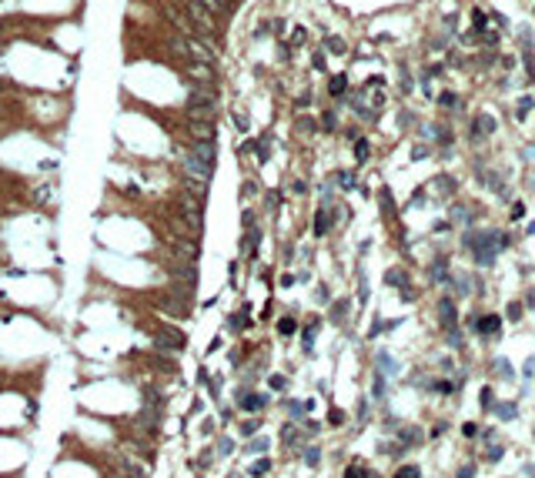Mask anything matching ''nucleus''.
Instances as JSON below:
<instances>
[{
    "instance_id": "nucleus-16",
    "label": "nucleus",
    "mask_w": 535,
    "mask_h": 478,
    "mask_svg": "<svg viewBox=\"0 0 535 478\" xmlns=\"http://www.w3.org/2000/svg\"><path fill=\"white\" fill-rule=\"evenodd\" d=\"M395 478H422V471H418V465H402L395 471Z\"/></svg>"
},
{
    "instance_id": "nucleus-22",
    "label": "nucleus",
    "mask_w": 535,
    "mask_h": 478,
    "mask_svg": "<svg viewBox=\"0 0 535 478\" xmlns=\"http://www.w3.org/2000/svg\"><path fill=\"white\" fill-rule=\"evenodd\" d=\"M345 478H368V468H365V465H351V468L345 471Z\"/></svg>"
},
{
    "instance_id": "nucleus-39",
    "label": "nucleus",
    "mask_w": 535,
    "mask_h": 478,
    "mask_svg": "<svg viewBox=\"0 0 535 478\" xmlns=\"http://www.w3.org/2000/svg\"><path fill=\"white\" fill-rule=\"evenodd\" d=\"M472 475H475V468H472V465H465V468H461L455 478H472Z\"/></svg>"
},
{
    "instance_id": "nucleus-31",
    "label": "nucleus",
    "mask_w": 535,
    "mask_h": 478,
    "mask_svg": "<svg viewBox=\"0 0 535 478\" xmlns=\"http://www.w3.org/2000/svg\"><path fill=\"white\" fill-rule=\"evenodd\" d=\"M258 428H261L258 422H244V425H241V435H248V438H251V435H254Z\"/></svg>"
},
{
    "instance_id": "nucleus-3",
    "label": "nucleus",
    "mask_w": 535,
    "mask_h": 478,
    "mask_svg": "<svg viewBox=\"0 0 535 478\" xmlns=\"http://www.w3.org/2000/svg\"><path fill=\"white\" fill-rule=\"evenodd\" d=\"M151 341H154L157 348H161V351H181V348L187 345V338L181 335V331L177 328H171V325H161V328H154V335H151Z\"/></svg>"
},
{
    "instance_id": "nucleus-27",
    "label": "nucleus",
    "mask_w": 535,
    "mask_h": 478,
    "mask_svg": "<svg viewBox=\"0 0 535 478\" xmlns=\"http://www.w3.org/2000/svg\"><path fill=\"white\" fill-rule=\"evenodd\" d=\"M241 224H244V231H248V227H254V211H251V207H244V217H241Z\"/></svg>"
},
{
    "instance_id": "nucleus-2",
    "label": "nucleus",
    "mask_w": 535,
    "mask_h": 478,
    "mask_svg": "<svg viewBox=\"0 0 535 478\" xmlns=\"http://www.w3.org/2000/svg\"><path fill=\"white\" fill-rule=\"evenodd\" d=\"M194 304V288H184V284H174L157 294V308H164L167 314H177V318H187Z\"/></svg>"
},
{
    "instance_id": "nucleus-14",
    "label": "nucleus",
    "mask_w": 535,
    "mask_h": 478,
    "mask_svg": "<svg viewBox=\"0 0 535 478\" xmlns=\"http://www.w3.org/2000/svg\"><path fill=\"white\" fill-rule=\"evenodd\" d=\"M278 204H281V191H268V194H264V207L271 211V214H275Z\"/></svg>"
},
{
    "instance_id": "nucleus-23",
    "label": "nucleus",
    "mask_w": 535,
    "mask_h": 478,
    "mask_svg": "<svg viewBox=\"0 0 535 478\" xmlns=\"http://www.w3.org/2000/svg\"><path fill=\"white\" fill-rule=\"evenodd\" d=\"M368 150H371V147H368V141H355V157H358V161L368 157Z\"/></svg>"
},
{
    "instance_id": "nucleus-40",
    "label": "nucleus",
    "mask_w": 535,
    "mask_h": 478,
    "mask_svg": "<svg viewBox=\"0 0 535 478\" xmlns=\"http://www.w3.org/2000/svg\"><path fill=\"white\" fill-rule=\"evenodd\" d=\"M532 438H535V428H532Z\"/></svg>"
},
{
    "instance_id": "nucleus-4",
    "label": "nucleus",
    "mask_w": 535,
    "mask_h": 478,
    "mask_svg": "<svg viewBox=\"0 0 535 478\" xmlns=\"http://www.w3.org/2000/svg\"><path fill=\"white\" fill-rule=\"evenodd\" d=\"M268 402H271V398H268L264 391H244L241 394V408H244V412H261Z\"/></svg>"
},
{
    "instance_id": "nucleus-19",
    "label": "nucleus",
    "mask_w": 535,
    "mask_h": 478,
    "mask_svg": "<svg viewBox=\"0 0 535 478\" xmlns=\"http://www.w3.org/2000/svg\"><path fill=\"white\" fill-rule=\"evenodd\" d=\"M241 194H244V201H251L254 194H261V188H258V184H254L251 178H248V181H244V188H241Z\"/></svg>"
},
{
    "instance_id": "nucleus-28",
    "label": "nucleus",
    "mask_w": 535,
    "mask_h": 478,
    "mask_svg": "<svg viewBox=\"0 0 535 478\" xmlns=\"http://www.w3.org/2000/svg\"><path fill=\"white\" fill-rule=\"evenodd\" d=\"M498 415H502V418H515L518 408H515V405H502V408H498Z\"/></svg>"
},
{
    "instance_id": "nucleus-36",
    "label": "nucleus",
    "mask_w": 535,
    "mask_h": 478,
    "mask_svg": "<svg viewBox=\"0 0 535 478\" xmlns=\"http://www.w3.org/2000/svg\"><path fill=\"white\" fill-rule=\"evenodd\" d=\"M479 402H482V408H492V391H489V388L479 394Z\"/></svg>"
},
{
    "instance_id": "nucleus-7",
    "label": "nucleus",
    "mask_w": 535,
    "mask_h": 478,
    "mask_svg": "<svg viewBox=\"0 0 535 478\" xmlns=\"http://www.w3.org/2000/svg\"><path fill=\"white\" fill-rule=\"evenodd\" d=\"M328 227H331V217H328L324 207H318V214H314V234H318V237L328 234Z\"/></svg>"
},
{
    "instance_id": "nucleus-38",
    "label": "nucleus",
    "mask_w": 535,
    "mask_h": 478,
    "mask_svg": "<svg viewBox=\"0 0 535 478\" xmlns=\"http://www.w3.org/2000/svg\"><path fill=\"white\" fill-rule=\"evenodd\" d=\"M218 451H221V455H228V451H231V441L221 438V441H218Z\"/></svg>"
},
{
    "instance_id": "nucleus-37",
    "label": "nucleus",
    "mask_w": 535,
    "mask_h": 478,
    "mask_svg": "<svg viewBox=\"0 0 535 478\" xmlns=\"http://www.w3.org/2000/svg\"><path fill=\"white\" fill-rule=\"evenodd\" d=\"M328 422H331V425H342V422H345V415H342V412H338V408H335V412H331V415H328Z\"/></svg>"
},
{
    "instance_id": "nucleus-15",
    "label": "nucleus",
    "mask_w": 535,
    "mask_h": 478,
    "mask_svg": "<svg viewBox=\"0 0 535 478\" xmlns=\"http://www.w3.org/2000/svg\"><path fill=\"white\" fill-rule=\"evenodd\" d=\"M298 131L301 134H318V121H314V117H301V121H298Z\"/></svg>"
},
{
    "instance_id": "nucleus-17",
    "label": "nucleus",
    "mask_w": 535,
    "mask_h": 478,
    "mask_svg": "<svg viewBox=\"0 0 535 478\" xmlns=\"http://www.w3.org/2000/svg\"><path fill=\"white\" fill-rule=\"evenodd\" d=\"M321 127H324V131H335V127H338V114H335V111H324V114H321Z\"/></svg>"
},
{
    "instance_id": "nucleus-25",
    "label": "nucleus",
    "mask_w": 535,
    "mask_h": 478,
    "mask_svg": "<svg viewBox=\"0 0 535 478\" xmlns=\"http://www.w3.org/2000/svg\"><path fill=\"white\" fill-rule=\"evenodd\" d=\"M311 67L314 70H324V50H314L311 54Z\"/></svg>"
},
{
    "instance_id": "nucleus-21",
    "label": "nucleus",
    "mask_w": 535,
    "mask_h": 478,
    "mask_svg": "<svg viewBox=\"0 0 535 478\" xmlns=\"http://www.w3.org/2000/svg\"><path fill=\"white\" fill-rule=\"evenodd\" d=\"M268 468H271V461L261 458V461H254V465H251V475H254V478H258V475H268Z\"/></svg>"
},
{
    "instance_id": "nucleus-5",
    "label": "nucleus",
    "mask_w": 535,
    "mask_h": 478,
    "mask_svg": "<svg viewBox=\"0 0 535 478\" xmlns=\"http://www.w3.org/2000/svg\"><path fill=\"white\" fill-rule=\"evenodd\" d=\"M231 127H234V134H248L251 131V117L241 107H231Z\"/></svg>"
},
{
    "instance_id": "nucleus-18",
    "label": "nucleus",
    "mask_w": 535,
    "mask_h": 478,
    "mask_svg": "<svg viewBox=\"0 0 535 478\" xmlns=\"http://www.w3.org/2000/svg\"><path fill=\"white\" fill-rule=\"evenodd\" d=\"M324 47L331 50V54H345V40L342 37H324Z\"/></svg>"
},
{
    "instance_id": "nucleus-29",
    "label": "nucleus",
    "mask_w": 535,
    "mask_h": 478,
    "mask_svg": "<svg viewBox=\"0 0 535 478\" xmlns=\"http://www.w3.org/2000/svg\"><path fill=\"white\" fill-rule=\"evenodd\" d=\"M345 311H348V304H345V301H338V304L331 308V318H335V325H338V318H342Z\"/></svg>"
},
{
    "instance_id": "nucleus-12",
    "label": "nucleus",
    "mask_w": 535,
    "mask_h": 478,
    "mask_svg": "<svg viewBox=\"0 0 535 478\" xmlns=\"http://www.w3.org/2000/svg\"><path fill=\"white\" fill-rule=\"evenodd\" d=\"M438 311H442V321H445V325H452V321H455V304H452L448 298L438 304Z\"/></svg>"
},
{
    "instance_id": "nucleus-11",
    "label": "nucleus",
    "mask_w": 535,
    "mask_h": 478,
    "mask_svg": "<svg viewBox=\"0 0 535 478\" xmlns=\"http://www.w3.org/2000/svg\"><path fill=\"white\" fill-rule=\"evenodd\" d=\"M398 441H402V445H418L422 435H418L415 428H402V431H398Z\"/></svg>"
},
{
    "instance_id": "nucleus-20",
    "label": "nucleus",
    "mask_w": 535,
    "mask_h": 478,
    "mask_svg": "<svg viewBox=\"0 0 535 478\" xmlns=\"http://www.w3.org/2000/svg\"><path fill=\"white\" fill-rule=\"evenodd\" d=\"M378 368H385V371H391V375L398 371V365H395V361H391V358L385 355V351H378Z\"/></svg>"
},
{
    "instance_id": "nucleus-9",
    "label": "nucleus",
    "mask_w": 535,
    "mask_h": 478,
    "mask_svg": "<svg viewBox=\"0 0 535 478\" xmlns=\"http://www.w3.org/2000/svg\"><path fill=\"white\" fill-rule=\"evenodd\" d=\"M475 328H479V335H495V331H498V318H495V314H485Z\"/></svg>"
},
{
    "instance_id": "nucleus-33",
    "label": "nucleus",
    "mask_w": 535,
    "mask_h": 478,
    "mask_svg": "<svg viewBox=\"0 0 535 478\" xmlns=\"http://www.w3.org/2000/svg\"><path fill=\"white\" fill-rule=\"evenodd\" d=\"M338 181H342V184H345V191H348V188H355V178H351L348 171H342V174H338Z\"/></svg>"
},
{
    "instance_id": "nucleus-35",
    "label": "nucleus",
    "mask_w": 535,
    "mask_h": 478,
    "mask_svg": "<svg viewBox=\"0 0 535 478\" xmlns=\"http://www.w3.org/2000/svg\"><path fill=\"white\" fill-rule=\"evenodd\" d=\"M485 458H489V461H498V458H502V448H498V445H492V448L485 451Z\"/></svg>"
},
{
    "instance_id": "nucleus-26",
    "label": "nucleus",
    "mask_w": 535,
    "mask_h": 478,
    "mask_svg": "<svg viewBox=\"0 0 535 478\" xmlns=\"http://www.w3.org/2000/svg\"><path fill=\"white\" fill-rule=\"evenodd\" d=\"M495 371L498 378H512V365H505V361H495Z\"/></svg>"
},
{
    "instance_id": "nucleus-8",
    "label": "nucleus",
    "mask_w": 535,
    "mask_h": 478,
    "mask_svg": "<svg viewBox=\"0 0 535 478\" xmlns=\"http://www.w3.org/2000/svg\"><path fill=\"white\" fill-rule=\"evenodd\" d=\"M295 331H298V321L291 318V314H285V318L278 321V335H281V338H291Z\"/></svg>"
},
{
    "instance_id": "nucleus-13",
    "label": "nucleus",
    "mask_w": 535,
    "mask_h": 478,
    "mask_svg": "<svg viewBox=\"0 0 535 478\" xmlns=\"http://www.w3.org/2000/svg\"><path fill=\"white\" fill-rule=\"evenodd\" d=\"M298 438H301V435H298L295 425H285V428H281V441H285V445H298Z\"/></svg>"
},
{
    "instance_id": "nucleus-32",
    "label": "nucleus",
    "mask_w": 535,
    "mask_h": 478,
    "mask_svg": "<svg viewBox=\"0 0 535 478\" xmlns=\"http://www.w3.org/2000/svg\"><path fill=\"white\" fill-rule=\"evenodd\" d=\"M301 412H305V405H301V402H288V415H295V418H298Z\"/></svg>"
},
{
    "instance_id": "nucleus-1",
    "label": "nucleus",
    "mask_w": 535,
    "mask_h": 478,
    "mask_svg": "<svg viewBox=\"0 0 535 478\" xmlns=\"http://www.w3.org/2000/svg\"><path fill=\"white\" fill-rule=\"evenodd\" d=\"M181 121H218L221 117V91L211 87H184V101L177 104Z\"/></svg>"
},
{
    "instance_id": "nucleus-30",
    "label": "nucleus",
    "mask_w": 535,
    "mask_h": 478,
    "mask_svg": "<svg viewBox=\"0 0 535 478\" xmlns=\"http://www.w3.org/2000/svg\"><path fill=\"white\" fill-rule=\"evenodd\" d=\"M268 381H271V388H275V391H285V384H288V381H285L281 375H271Z\"/></svg>"
},
{
    "instance_id": "nucleus-6",
    "label": "nucleus",
    "mask_w": 535,
    "mask_h": 478,
    "mask_svg": "<svg viewBox=\"0 0 535 478\" xmlns=\"http://www.w3.org/2000/svg\"><path fill=\"white\" fill-rule=\"evenodd\" d=\"M328 94H331V97H345V94H348V77L335 74L331 81H328Z\"/></svg>"
},
{
    "instance_id": "nucleus-10",
    "label": "nucleus",
    "mask_w": 535,
    "mask_h": 478,
    "mask_svg": "<svg viewBox=\"0 0 535 478\" xmlns=\"http://www.w3.org/2000/svg\"><path fill=\"white\" fill-rule=\"evenodd\" d=\"M305 40H308L305 27H295V30H291V34H288V40H285V44H288V47H301V44H305Z\"/></svg>"
},
{
    "instance_id": "nucleus-24",
    "label": "nucleus",
    "mask_w": 535,
    "mask_h": 478,
    "mask_svg": "<svg viewBox=\"0 0 535 478\" xmlns=\"http://www.w3.org/2000/svg\"><path fill=\"white\" fill-rule=\"evenodd\" d=\"M305 461H308V465L314 468V465L321 461V451H318V448H308V451H305Z\"/></svg>"
},
{
    "instance_id": "nucleus-34",
    "label": "nucleus",
    "mask_w": 535,
    "mask_h": 478,
    "mask_svg": "<svg viewBox=\"0 0 535 478\" xmlns=\"http://www.w3.org/2000/svg\"><path fill=\"white\" fill-rule=\"evenodd\" d=\"M251 451L258 455V451H268V438H258V441H251Z\"/></svg>"
}]
</instances>
